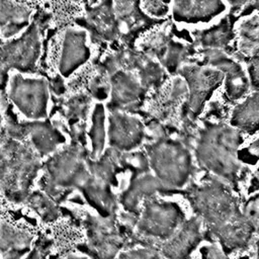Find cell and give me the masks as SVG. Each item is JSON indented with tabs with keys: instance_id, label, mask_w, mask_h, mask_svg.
Wrapping results in <instances>:
<instances>
[{
	"instance_id": "obj_30",
	"label": "cell",
	"mask_w": 259,
	"mask_h": 259,
	"mask_svg": "<svg viewBox=\"0 0 259 259\" xmlns=\"http://www.w3.org/2000/svg\"><path fill=\"white\" fill-rule=\"evenodd\" d=\"M81 1H83V2H86V1H87V0H81Z\"/></svg>"
},
{
	"instance_id": "obj_2",
	"label": "cell",
	"mask_w": 259,
	"mask_h": 259,
	"mask_svg": "<svg viewBox=\"0 0 259 259\" xmlns=\"http://www.w3.org/2000/svg\"><path fill=\"white\" fill-rule=\"evenodd\" d=\"M242 143L241 133L225 124L206 126L196 144L199 164L210 173L227 182L234 183L240 172L237 149Z\"/></svg>"
},
{
	"instance_id": "obj_13",
	"label": "cell",
	"mask_w": 259,
	"mask_h": 259,
	"mask_svg": "<svg viewBox=\"0 0 259 259\" xmlns=\"http://www.w3.org/2000/svg\"><path fill=\"white\" fill-rule=\"evenodd\" d=\"M90 243L99 259H113L122 246V236L113 220L93 221L90 227Z\"/></svg>"
},
{
	"instance_id": "obj_25",
	"label": "cell",
	"mask_w": 259,
	"mask_h": 259,
	"mask_svg": "<svg viewBox=\"0 0 259 259\" xmlns=\"http://www.w3.org/2000/svg\"><path fill=\"white\" fill-rule=\"evenodd\" d=\"M118 259H161V256L155 249L148 247L124 252Z\"/></svg>"
},
{
	"instance_id": "obj_10",
	"label": "cell",
	"mask_w": 259,
	"mask_h": 259,
	"mask_svg": "<svg viewBox=\"0 0 259 259\" xmlns=\"http://www.w3.org/2000/svg\"><path fill=\"white\" fill-rule=\"evenodd\" d=\"M90 55L91 51L87 45L86 30L67 28L64 32L58 62V71L61 77H70L89 60Z\"/></svg>"
},
{
	"instance_id": "obj_21",
	"label": "cell",
	"mask_w": 259,
	"mask_h": 259,
	"mask_svg": "<svg viewBox=\"0 0 259 259\" xmlns=\"http://www.w3.org/2000/svg\"><path fill=\"white\" fill-rule=\"evenodd\" d=\"M105 130V109L104 105L99 102L94 105L91 114V124L88 131L92 159H98L102 155L106 138Z\"/></svg>"
},
{
	"instance_id": "obj_22",
	"label": "cell",
	"mask_w": 259,
	"mask_h": 259,
	"mask_svg": "<svg viewBox=\"0 0 259 259\" xmlns=\"http://www.w3.org/2000/svg\"><path fill=\"white\" fill-rule=\"evenodd\" d=\"M238 47L244 55H254L259 50V16H252L238 26Z\"/></svg>"
},
{
	"instance_id": "obj_26",
	"label": "cell",
	"mask_w": 259,
	"mask_h": 259,
	"mask_svg": "<svg viewBox=\"0 0 259 259\" xmlns=\"http://www.w3.org/2000/svg\"><path fill=\"white\" fill-rule=\"evenodd\" d=\"M202 259H228L226 253L215 246H207L201 250Z\"/></svg>"
},
{
	"instance_id": "obj_17",
	"label": "cell",
	"mask_w": 259,
	"mask_h": 259,
	"mask_svg": "<svg viewBox=\"0 0 259 259\" xmlns=\"http://www.w3.org/2000/svg\"><path fill=\"white\" fill-rule=\"evenodd\" d=\"M224 9L222 0H174L173 15L181 21H208Z\"/></svg>"
},
{
	"instance_id": "obj_5",
	"label": "cell",
	"mask_w": 259,
	"mask_h": 259,
	"mask_svg": "<svg viewBox=\"0 0 259 259\" xmlns=\"http://www.w3.org/2000/svg\"><path fill=\"white\" fill-rule=\"evenodd\" d=\"M39 28L32 22L24 32L0 47V74L7 77L8 71L27 73L35 69L40 56Z\"/></svg>"
},
{
	"instance_id": "obj_8",
	"label": "cell",
	"mask_w": 259,
	"mask_h": 259,
	"mask_svg": "<svg viewBox=\"0 0 259 259\" xmlns=\"http://www.w3.org/2000/svg\"><path fill=\"white\" fill-rule=\"evenodd\" d=\"M189 87L188 109L191 114H197L203 108L208 95L223 80V74L218 70L184 66L181 70Z\"/></svg>"
},
{
	"instance_id": "obj_19",
	"label": "cell",
	"mask_w": 259,
	"mask_h": 259,
	"mask_svg": "<svg viewBox=\"0 0 259 259\" xmlns=\"http://www.w3.org/2000/svg\"><path fill=\"white\" fill-rule=\"evenodd\" d=\"M231 122L234 126L246 132H254L259 128V92L253 93L236 106Z\"/></svg>"
},
{
	"instance_id": "obj_3",
	"label": "cell",
	"mask_w": 259,
	"mask_h": 259,
	"mask_svg": "<svg viewBox=\"0 0 259 259\" xmlns=\"http://www.w3.org/2000/svg\"><path fill=\"white\" fill-rule=\"evenodd\" d=\"M148 161L155 177L166 191L183 187L191 175V156L189 151L173 140H160L149 145Z\"/></svg>"
},
{
	"instance_id": "obj_29",
	"label": "cell",
	"mask_w": 259,
	"mask_h": 259,
	"mask_svg": "<svg viewBox=\"0 0 259 259\" xmlns=\"http://www.w3.org/2000/svg\"><path fill=\"white\" fill-rule=\"evenodd\" d=\"M69 259H81V258H74V257H71V258H69Z\"/></svg>"
},
{
	"instance_id": "obj_27",
	"label": "cell",
	"mask_w": 259,
	"mask_h": 259,
	"mask_svg": "<svg viewBox=\"0 0 259 259\" xmlns=\"http://www.w3.org/2000/svg\"><path fill=\"white\" fill-rule=\"evenodd\" d=\"M250 152L253 155H259V138L256 141H254V143L251 144Z\"/></svg>"
},
{
	"instance_id": "obj_9",
	"label": "cell",
	"mask_w": 259,
	"mask_h": 259,
	"mask_svg": "<svg viewBox=\"0 0 259 259\" xmlns=\"http://www.w3.org/2000/svg\"><path fill=\"white\" fill-rule=\"evenodd\" d=\"M145 130L142 121L120 110H110L108 116V139L112 149L131 151L143 141Z\"/></svg>"
},
{
	"instance_id": "obj_24",
	"label": "cell",
	"mask_w": 259,
	"mask_h": 259,
	"mask_svg": "<svg viewBox=\"0 0 259 259\" xmlns=\"http://www.w3.org/2000/svg\"><path fill=\"white\" fill-rule=\"evenodd\" d=\"M171 0H141V7L145 13L161 18L167 15Z\"/></svg>"
},
{
	"instance_id": "obj_16",
	"label": "cell",
	"mask_w": 259,
	"mask_h": 259,
	"mask_svg": "<svg viewBox=\"0 0 259 259\" xmlns=\"http://www.w3.org/2000/svg\"><path fill=\"white\" fill-rule=\"evenodd\" d=\"M160 191L166 190L155 175L148 171L136 174L131 185L121 196V203L127 211L139 214L142 202H145L156 192Z\"/></svg>"
},
{
	"instance_id": "obj_12",
	"label": "cell",
	"mask_w": 259,
	"mask_h": 259,
	"mask_svg": "<svg viewBox=\"0 0 259 259\" xmlns=\"http://www.w3.org/2000/svg\"><path fill=\"white\" fill-rule=\"evenodd\" d=\"M201 239L200 222L196 218L181 227L161 246V253L168 259H186Z\"/></svg>"
},
{
	"instance_id": "obj_15",
	"label": "cell",
	"mask_w": 259,
	"mask_h": 259,
	"mask_svg": "<svg viewBox=\"0 0 259 259\" xmlns=\"http://www.w3.org/2000/svg\"><path fill=\"white\" fill-rule=\"evenodd\" d=\"M32 10L15 0H0V36L11 39L18 36L30 24Z\"/></svg>"
},
{
	"instance_id": "obj_14",
	"label": "cell",
	"mask_w": 259,
	"mask_h": 259,
	"mask_svg": "<svg viewBox=\"0 0 259 259\" xmlns=\"http://www.w3.org/2000/svg\"><path fill=\"white\" fill-rule=\"evenodd\" d=\"M83 20L87 29L97 38L110 40L118 34V19L111 0H103L90 7Z\"/></svg>"
},
{
	"instance_id": "obj_20",
	"label": "cell",
	"mask_w": 259,
	"mask_h": 259,
	"mask_svg": "<svg viewBox=\"0 0 259 259\" xmlns=\"http://www.w3.org/2000/svg\"><path fill=\"white\" fill-rule=\"evenodd\" d=\"M90 104V97L86 94H77L70 97L64 103V115L71 124L72 133L76 138L83 135L84 119L87 116Z\"/></svg>"
},
{
	"instance_id": "obj_18",
	"label": "cell",
	"mask_w": 259,
	"mask_h": 259,
	"mask_svg": "<svg viewBox=\"0 0 259 259\" xmlns=\"http://www.w3.org/2000/svg\"><path fill=\"white\" fill-rule=\"evenodd\" d=\"M30 236L7 224L0 226V255L2 259H19L30 246Z\"/></svg>"
},
{
	"instance_id": "obj_6",
	"label": "cell",
	"mask_w": 259,
	"mask_h": 259,
	"mask_svg": "<svg viewBox=\"0 0 259 259\" xmlns=\"http://www.w3.org/2000/svg\"><path fill=\"white\" fill-rule=\"evenodd\" d=\"M138 230L144 236L167 240L179 228L183 221L180 208L172 202L148 200L145 201Z\"/></svg>"
},
{
	"instance_id": "obj_23",
	"label": "cell",
	"mask_w": 259,
	"mask_h": 259,
	"mask_svg": "<svg viewBox=\"0 0 259 259\" xmlns=\"http://www.w3.org/2000/svg\"><path fill=\"white\" fill-rule=\"evenodd\" d=\"M230 26L227 21L222 22L220 25L214 27L211 30L205 31L200 38V41L203 46H208L211 49H217L226 46L231 39Z\"/></svg>"
},
{
	"instance_id": "obj_28",
	"label": "cell",
	"mask_w": 259,
	"mask_h": 259,
	"mask_svg": "<svg viewBox=\"0 0 259 259\" xmlns=\"http://www.w3.org/2000/svg\"><path fill=\"white\" fill-rule=\"evenodd\" d=\"M256 259H259V240L257 242V256H256Z\"/></svg>"
},
{
	"instance_id": "obj_4",
	"label": "cell",
	"mask_w": 259,
	"mask_h": 259,
	"mask_svg": "<svg viewBox=\"0 0 259 259\" xmlns=\"http://www.w3.org/2000/svg\"><path fill=\"white\" fill-rule=\"evenodd\" d=\"M8 99L17 110L30 120L48 118L50 84L42 77H27L15 73L8 80Z\"/></svg>"
},
{
	"instance_id": "obj_11",
	"label": "cell",
	"mask_w": 259,
	"mask_h": 259,
	"mask_svg": "<svg viewBox=\"0 0 259 259\" xmlns=\"http://www.w3.org/2000/svg\"><path fill=\"white\" fill-rule=\"evenodd\" d=\"M111 100L110 110H128L135 108L143 97L144 88L136 77L123 70L110 74Z\"/></svg>"
},
{
	"instance_id": "obj_1",
	"label": "cell",
	"mask_w": 259,
	"mask_h": 259,
	"mask_svg": "<svg viewBox=\"0 0 259 259\" xmlns=\"http://www.w3.org/2000/svg\"><path fill=\"white\" fill-rule=\"evenodd\" d=\"M187 194L193 208L226 252L240 249L249 242L254 229L241 211L237 198L219 178L193 185Z\"/></svg>"
},
{
	"instance_id": "obj_7",
	"label": "cell",
	"mask_w": 259,
	"mask_h": 259,
	"mask_svg": "<svg viewBox=\"0 0 259 259\" xmlns=\"http://www.w3.org/2000/svg\"><path fill=\"white\" fill-rule=\"evenodd\" d=\"M7 135L16 141L25 139L28 136L32 147L40 155L53 153L66 141V138L57 126L52 124L48 119L20 123L12 119L7 125Z\"/></svg>"
}]
</instances>
